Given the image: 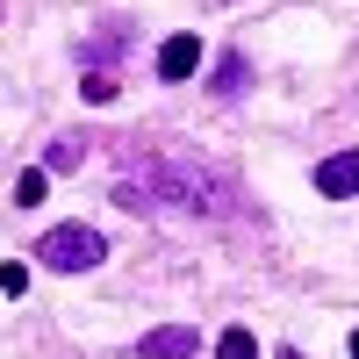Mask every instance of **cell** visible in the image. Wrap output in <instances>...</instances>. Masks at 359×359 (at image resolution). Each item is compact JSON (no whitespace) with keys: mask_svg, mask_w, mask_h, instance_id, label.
Returning <instances> with one entry per match:
<instances>
[{"mask_svg":"<svg viewBox=\"0 0 359 359\" xmlns=\"http://www.w3.org/2000/svg\"><path fill=\"white\" fill-rule=\"evenodd\" d=\"M79 94L101 108V101H115V79H108V72H86V79H79Z\"/></svg>","mask_w":359,"mask_h":359,"instance_id":"obj_10","label":"cell"},{"mask_svg":"<svg viewBox=\"0 0 359 359\" xmlns=\"http://www.w3.org/2000/svg\"><path fill=\"white\" fill-rule=\"evenodd\" d=\"M316 194L323 201H359V151H331L316 165Z\"/></svg>","mask_w":359,"mask_h":359,"instance_id":"obj_3","label":"cell"},{"mask_svg":"<svg viewBox=\"0 0 359 359\" xmlns=\"http://www.w3.org/2000/svg\"><path fill=\"white\" fill-rule=\"evenodd\" d=\"M36 259L50 266V273H94V266L108 259V237L94 223H50L36 237Z\"/></svg>","mask_w":359,"mask_h":359,"instance_id":"obj_2","label":"cell"},{"mask_svg":"<svg viewBox=\"0 0 359 359\" xmlns=\"http://www.w3.org/2000/svg\"><path fill=\"white\" fill-rule=\"evenodd\" d=\"M115 208H130V216H151V208L230 216V208H237V187H230L223 172L194 165V158H151L144 172H123V180H115Z\"/></svg>","mask_w":359,"mask_h":359,"instance_id":"obj_1","label":"cell"},{"mask_svg":"<svg viewBox=\"0 0 359 359\" xmlns=\"http://www.w3.org/2000/svg\"><path fill=\"white\" fill-rule=\"evenodd\" d=\"M43 194H50V165H29V172L15 180V201H22V208H36Z\"/></svg>","mask_w":359,"mask_h":359,"instance_id":"obj_8","label":"cell"},{"mask_svg":"<svg viewBox=\"0 0 359 359\" xmlns=\"http://www.w3.org/2000/svg\"><path fill=\"white\" fill-rule=\"evenodd\" d=\"M345 352H352V359H359V331H352V345H345Z\"/></svg>","mask_w":359,"mask_h":359,"instance_id":"obj_13","label":"cell"},{"mask_svg":"<svg viewBox=\"0 0 359 359\" xmlns=\"http://www.w3.org/2000/svg\"><path fill=\"white\" fill-rule=\"evenodd\" d=\"M280 359H302V352H294V345H280Z\"/></svg>","mask_w":359,"mask_h":359,"instance_id":"obj_12","label":"cell"},{"mask_svg":"<svg viewBox=\"0 0 359 359\" xmlns=\"http://www.w3.org/2000/svg\"><path fill=\"white\" fill-rule=\"evenodd\" d=\"M86 144H94V137H57V144H50V158H43V165H50V172H72V165L86 158Z\"/></svg>","mask_w":359,"mask_h":359,"instance_id":"obj_7","label":"cell"},{"mask_svg":"<svg viewBox=\"0 0 359 359\" xmlns=\"http://www.w3.org/2000/svg\"><path fill=\"white\" fill-rule=\"evenodd\" d=\"M137 352L144 359H194L201 352V331H194V323H158V331H144Z\"/></svg>","mask_w":359,"mask_h":359,"instance_id":"obj_5","label":"cell"},{"mask_svg":"<svg viewBox=\"0 0 359 359\" xmlns=\"http://www.w3.org/2000/svg\"><path fill=\"white\" fill-rule=\"evenodd\" d=\"M237 86H245V57H223L216 65V94H237Z\"/></svg>","mask_w":359,"mask_h":359,"instance_id":"obj_9","label":"cell"},{"mask_svg":"<svg viewBox=\"0 0 359 359\" xmlns=\"http://www.w3.org/2000/svg\"><path fill=\"white\" fill-rule=\"evenodd\" d=\"M216 359H259V338L245 331V323H230V331L216 338Z\"/></svg>","mask_w":359,"mask_h":359,"instance_id":"obj_6","label":"cell"},{"mask_svg":"<svg viewBox=\"0 0 359 359\" xmlns=\"http://www.w3.org/2000/svg\"><path fill=\"white\" fill-rule=\"evenodd\" d=\"M22 287H29V266L8 259V266H0V294H22Z\"/></svg>","mask_w":359,"mask_h":359,"instance_id":"obj_11","label":"cell"},{"mask_svg":"<svg viewBox=\"0 0 359 359\" xmlns=\"http://www.w3.org/2000/svg\"><path fill=\"white\" fill-rule=\"evenodd\" d=\"M194 72H201V36H187V29H180V36L158 43V79L180 86V79H194Z\"/></svg>","mask_w":359,"mask_h":359,"instance_id":"obj_4","label":"cell"}]
</instances>
